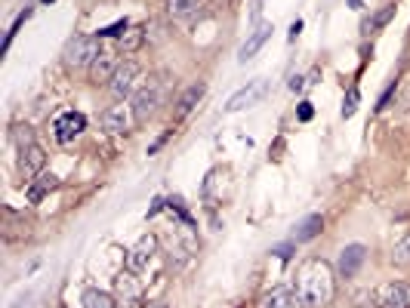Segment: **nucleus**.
<instances>
[{
	"label": "nucleus",
	"instance_id": "obj_1",
	"mask_svg": "<svg viewBox=\"0 0 410 308\" xmlns=\"http://www.w3.org/2000/svg\"><path fill=\"white\" fill-rule=\"evenodd\" d=\"M333 293H336L333 268L324 259L302 262L300 271H296V296H300V302L309 308H324L333 302Z\"/></svg>",
	"mask_w": 410,
	"mask_h": 308
},
{
	"label": "nucleus",
	"instance_id": "obj_2",
	"mask_svg": "<svg viewBox=\"0 0 410 308\" xmlns=\"http://www.w3.org/2000/svg\"><path fill=\"white\" fill-rule=\"evenodd\" d=\"M161 102H164V83L161 81H148L145 87H139L133 93V105H130V111H133V117L142 123L161 108Z\"/></svg>",
	"mask_w": 410,
	"mask_h": 308
},
{
	"label": "nucleus",
	"instance_id": "obj_3",
	"mask_svg": "<svg viewBox=\"0 0 410 308\" xmlns=\"http://www.w3.org/2000/svg\"><path fill=\"white\" fill-rule=\"evenodd\" d=\"M99 52H102L99 37L81 34V37H75V41L68 43V50H65V65H68V68H87V65L96 62Z\"/></svg>",
	"mask_w": 410,
	"mask_h": 308
},
{
	"label": "nucleus",
	"instance_id": "obj_4",
	"mask_svg": "<svg viewBox=\"0 0 410 308\" xmlns=\"http://www.w3.org/2000/svg\"><path fill=\"white\" fill-rule=\"evenodd\" d=\"M269 93V83L262 81V77H256V81H250L247 87H241L235 96L226 102V111L228 114H237V111H244V108H253V105H260L262 102V96Z\"/></svg>",
	"mask_w": 410,
	"mask_h": 308
},
{
	"label": "nucleus",
	"instance_id": "obj_5",
	"mask_svg": "<svg viewBox=\"0 0 410 308\" xmlns=\"http://www.w3.org/2000/svg\"><path fill=\"white\" fill-rule=\"evenodd\" d=\"M136 81H139V65L133 59H124L121 68L115 71V77H111V83H108L111 96H115V99H127L136 90Z\"/></svg>",
	"mask_w": 410,
	"mask_h": 308
},
{
	"label": "nucleus",
	"instance_id": "obj_6",
	"mask_svg": "<svg viewBox=\"0 0 410 308\" xmlns=\"http://www.w3.org/2000/svg\"><path fill=\"white\" fill-rule=\"evenodd\" d=\"M84 127H87V117H84L81 111H65V114H59L56 123H52V130H56V139L62 142V145L75 142L77 136L84 133Z\"/></svg>",
	"mask_w": 410,
	"mask_h": 308
},
{
	"label": "nucleus",
	"instance_id": "obj_7",
	"mask_svg": "<svg viewBox=\"0 0 410 308\" xmlns=\"http://www.w3.org/2000/svg\"><path fill=\"white\" fill-rule=\"evenodd\" d=\"M380 308H410V284L404 280H389L376 290Z\"/></svg>",
	"mask_w": 410,
	"mask_h": 308
},
{
	"label": "nucleus",
	"instance_id": "obj_8",
	"mask_svg": "<svg viewBox=\"0 0 410 308\" xmlns=\"http://www.w3.org/2000/svg\"><path fill=\"white\" fill-rule=\"evenodd\" d=\"M155 250H157V240L151 238V234L139 238L136 247L127 253V268H130V271H145V268H148V262L155 259Z\"/></svg>",
	"mask_w": 410,
	"mask_h": 308
},
{
	"label": "nucleus",
	"instance_id": "obj_9",
	"mask_svg": "<svg viewBox=\"0 0 410 308\" xmlns=\"http://www.w3.org/2000/svg\"><path fill=\"white\" fill-rule=\"evenodd\" d=\"M121 68V62H117V56L111 50H102L96 56V62L90 65V81L92 83H111V77H115V71Z\"/></svg>",
	"mask_w": 410,
	"mask_h": 308
},
{
	"label": "nucleus",
	"instance_id": "obj_10",
	"mask_svg": "<svg viewBox=\"0 0 410 308\" xmlns=\"http://www.w3.org/2000/svg\"><path fill=\"white\" fill-rule=\"evenodd\" d=\"M364 259H367V250H364V247H361V244H349V247H342L336 268H340L342 278H352V274H358V268L364 265Z\"/></svg>",
	"mask_w": 410,
	"mask_h": 308
},
{
	"label": "nucleus",
	"instance_id": "obj_11",
	"mask_svg": "<svg viewBox=\"0 0 410 308\" xmlns=\"http://www.w3.org/2000/svg\"><path fill=\"white\" fill-rule=\"evenodd\" d=\"M22 152V157H19V170H22V176H41L43 173V161H46V154H43V148L37 145V142H31V145H25V148H19Z\"/></svg>",
	"mask_w": 410,
	"mask_h": 308
},
{
	"label": "nucleus",
	"instance_id": "obj_12",
	"mask_svg": "<svg viewBox=\"0 0 410 308\" xmlns=\"http://www.w3.org/2000/svg\"><path fill=\"white\" fill-rule=\"evenodd\" d=\"M133 121H136L133 111H127L124 105H115V108L102 111V130H108V133H127Z\"/></svg>",
	"mask_w": 410,
	"mask_h": 308
},
{
	"label": "nucleus",
	"instance_id": "obj_13",
	"mask_svg": "<svg viewBox=\"0 0 410 308\" xmlns=\"http://www.w3.org/2000/svg\"><path fill=\"white\" fill-rule=\"evenodd\" d=\"M272 31H275V28H272V22H262L260 28H256L253 34L247 37V43L241 47V52H237V62H250V59H253L256 52L262 50V43H266L269 37H272Z\"/></svg>",
	"mask_w": 410,
	"mask_h": 308
},
{
	"label": "nucleus",
	"instance_id": "obj_14",
	"mask_svg": "<svg viewBox=\"0 0 410 308\" xmlns=\"http://www.w3.org/2000/svg\"><path fill=\"white\" fill-rule=\"evenodd\" d=\"M204 93H207V83L204 81H197V83H191V87H185V93L179 96V102H176V117H188L191 111H195V105L204 99Z\"/></svg>",
	"mask_w": 410,
	"mask_h": 308
},
{
	"label": "nucleus",
	"instance_id": "obj_15",
	"mask_svg": "<svg viewBox=\"0 0 410 308\" xmlns=\"http://www.w3.org/2000/svg\"><path fill=\"white\" fill-rule=\"evenodd\" d=\"M260 308H300V296H296L290 287H275L262 296Z\"/></svg>",
	"mask_w": 410,
	"mask_h": 308
},
{
	"label": "nucleus",
	"instance_id": "obj_16",
	"mask_svg": "<svg viewBox=\"0 0 410 308\" xmlns=\"http://www.w3.org/2000/svg\"><path fill=\"white\" fill-rule=\"evenodd\" d=\"M321 232H324V219H321V216L318 213L306 216V219L296 222V228H293V244H306V240L318 238Z\"/></svg>",
	"mask_w": 410,
	"mask_h": 308
},
{
	"label": "nucleus",
	"instance_id": "obj_17",
	"mask_svg": "<svg viewBox=\"0 0 410 308\" xmlns=\"http://www.w3.org/2000/svg\"><path fill=\"white\" fill-rule=\"evenodd\" d=\"M133 274H136V271H130V268H127V274H121V278L115 280L121 302H139V296H142V284H139Z\"/></svg>",
	"mask_w": 410,
	"mask_h": 308
},
{
	"label": "nucleus",
	"instance_id": "obj_18",
	"mask_svg": "<svg viewBox=\"0 0 410 308\" xmlns=\"http://www.w3.org/2000/svg\"><path fill=\"white\" fill-rule=\"evenodd\" d=\"M56 185H59L56 176H52V173H41V176H37V182H31V185H28V201H31V204H37V201H43Z\"/></svg>",
	"mask_w": 410,
	"mask_h": 308
},
{
	"label": "nucleus",
	"instance_id": "obj_19",
	"mask_svg": "<svg viewBox=\"0 0 410 308\" xmlns=\"http://www.w3.org/2000/svg\"><path fill=\"white\" fill-rule=\"evenodd\" d=\"M84 308H117L115 302V296L111 293H105V290H96V287H90L87 293H84Z\"/></svg>",
	"mask_w": 410,
	"mask_h": 308
},
{
	"label": "nucleus",
	"instance_id": "obj_20",
	"mask_svg": "<svg viewBox=\"0 0 410 308\" xmlns=\"http://www.w3.org/2000/svg\"><path fill=\"white\" fill-rule=\"evenodd\" d=\"M395 19V3H386L382 6L380 12H376L373 19H367L364 25H361V31H364V34H373V31H380V28H386L389 22H392Z\"/></svg>",
	"mask_w": 410,
	"mask_h": 308
},
{
	"label": "nucleus",
	"instance_id": "obj_21",
	"mask_svg": "<svg viewBox=\"0 0 410 308\" xmlns=\"http://www.w3.org/2000/svg\"><path fill=\"white\" fill-rule=\"evenodd\" d=\"M142 41H145V28H142V25L127 28V31H124V37H121V50L124 52H136L139 47H142Z\"/></svg>",
	"mask_w": 410,
	"mask_h": 308
},
{
	"label": "nucleus",
	"instance_id": "obj_22",
	"mask_svg": "<svg viewBox=\"0 0 410 308\" xmlns=\"http://www.w3.org/2000/svg\"><path fill=\"white\" fill-rule=\"evenodd\" d=\"M392 262H395V265H401V268L410 265V232L392 247Z\"/></svg>",
	"mask_w": 410,
	"mask_h": 308
},
{
	"label": "nucleus",
	"instance_id": "obj_23",
	"mask_svg": "<svg viewBox=\"0 0 410 308\" xmlns=\"http://www.w3.org/2000/svg\"><path fill=\"white\" fill-rule=\"evenodd\" d=\"M197 3H201V0H170V16H176V19L191 16V12L197 10Z\"/></svg>",
	"mask_w": 410,
	"mask_h": 308
},
{
	"label": "nucleus",
	"instance_id": "obj_24",
	"mask_svg": "<svg viewBox=\"0 0 410 308\" xmlns=\"http://www.w3.org/2000/svg\"><path fill=\"white\" fill-rule=\"evenodd\" d=\"M28 16H31V10H25V12H22V16H19V19H16V22H12V28H10V31H6V41H3V50H0V52H6V50H10L12 37H16V31H19V28H22V25H25V22H28Z\"/></svg>",
	"mask_w": 410,
	"mask_h": 308
},
{
	"label": "nucleus",
	"instance_id": "obj_25",
	"mask_svg": "<svg viewBox=\"0 0 410 308\" xmlns=\"http://www.w3.org/2000/svg\"><path fill=\"white\" fill-rule=\"evenodd\" d=\"M130 25H127V19H121V22H115V25H108V28H102L96 37H124V31H127Z\"/></svg>",
	"mask_w": 410,
	"mask_h": 308
},
{
	"label": "nucleus",
	"instance_id": "obj_26",
	"mask_svg": "<svg viewBox=\"0 0 410 308\" xmlns=\"http://www.w3.org/2000/svg\"><path fill=\"white\" fill-rule=\"evenodd\" d=\"M358 90H349V96H346V102H342V117H352L355 114V108H358Z\"/></svg>",
	"mask_w": 410,
	"mask_h": 308
},
{
	"label": "nucleus",
	"instance_id": "obj_27",
	"mask_svg": "<svg viewBox=\"0 0 410 308\" xmlns=\"http://www.w3.org/2000/svg\"><path fill=\"white\" fill-rule=\"evenodd\" d=\"M395 96H398V83H389V90L382 93V99H380V105H376V111H386L389 105H392Z\"/></svg>",
	"mask_w": 410,
	"mask_h": 308
},
{
	"label": "nucleus",
	"instance_id": "obj_28",
	"mask_svg": "<svg viewBox=\"0 0 410 308\" xmlns=\"http://www.w3.org/2000/svg\"><path fill=\"white\" fill-rule=\"evenodd\" d=\"M16 142H19V148L31 145V142H35V133H31V127H16Z\"/></svg>",
	"mask_w": 410,
	"mask_h": 308
},
{
	"label": "nucleus",
	"instance_id": "obj_29",
	"mask_svg": "<svg viewBox=\"0 0 410 308\" xmlns=\"http://www.w3.org/2000/svg\"><path fill=\"white\" fill-rule=\"evenodd\" d=\"M312 114H315L312 102H300V108H296V117H300L302 123H309V121H312Z\"/></svg>",
	"mask_w": 410,
	"mask_h": 308
},
{
	"label": "nucleus",
	"instance_id": "obj_30",
	"mask_svg": "<svg viewBox=\"0 0 410 308\" xmlns=\"http://www.w3.org/2000/svg\"><path fill=\"white\" fill-rule=\"evenodd\" d=\"M272 253H275L277 259H284V262H287L290 256H293V244H277V247H272Z\"/></svg>",
	"mask_w": 410,
	"mask_h": 308
},
{
	"label": "nucleus",
	"instance_id": "obj_31",
	"mask_svg": "<svg viewBox=\"0 0 410 308\" xmlns=\"http://www.w3.org/2000/svg\"><path fill=\"white\" fill-rule=\"evenodd\" d=\"M300 34H302V19H296V22L290 25V34H287V41L293 43V41H296V37H300Z\"/></svg>",
	"mask_w": 410,
	"mask_h": 308
},
{
	"label": "nucleus",
	"instance_id": "obj_32",
	"mask_svg": "<svg viewBox=\"0 0 410 308\" xmlns=\"http://www.w3.org/2000/svg\"><path fill=\"white\" fill-rule=\"evenodd\" d=\"M302 87H306V77H300V74L290 77V90H293V93H300Z\"/></svg>",
	"mask_w": 410,
	"mask_h": 308
},
{
	"label": "nucleus",
	"instance_id": "obj_33",
	"mask_svg": "<svg viewBox=\"0 0 410 308\" xmlns=\"http://www.w3.org/2000/svg\"><path fill=\"white\" fill-rule=\"evenodd\" d=\"M167 139H170V133H164V136H161V139H157V142H155V145H148V154H155V152H157V148H161V145H164V142H167Z\"/></svg>",
	"mask_w": 410,
	"mask_h": 308
},
{
	"label": "nucleus",
	"instance_id": "obj_34",
	"mask_svg": "<svg viewBox=\"0 0 410 308\" xmlns=\"http://www.w3.org/2000/svg\"><path fill=\"white\" fill-rule=\"evenodd\" d=\"M142 308H170V305H164V302H145Z\"/></svg>",
	"mask_w": 410,
	"mask_h": 308
},
{
	"label": "nucleus",
	"instance_id": "obj_35",
	"mask_svg": "<svg viewBox=\"0 0 410 308\" xmlns=\"http://www.w3.org/2000/svg\"><path fill=\"white\" fill-rule=\"evenodd\" d=\"M43 3H50V0H43Z\"/></svg>",
	"mask_w": 410,
	"mask_h": 308
},
{
	"label": "nucleus",
	"instance_id": "obj_36",
	"mask_svg": "<svg viewBox=\"0 0 410 308\" xmlns=\"http://www.w3.org/2000/svg\"><path fill=\"white\" fill-rule=\"evenodd\" d=\"M62 308H65V305H62Z\"/></svg>",
	"mask_w": 410,
	"mask_h": 308
}]
</instances>
